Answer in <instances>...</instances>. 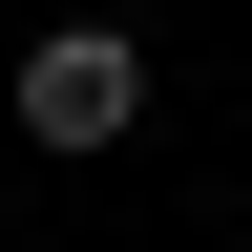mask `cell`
<instances>
[{
	"instance_id": "cell-1",
	"label": "cell",
	"mask_w": 252,
	"mask_h": 252,
	"mask_svg": "<svg viewBox=\"0 0 252 252\" xmlns=\"http://www.w3.org/2000/svg\"><path fill=\"white\" fill-rule=\"evenodd\" d=\"M147 126V42L126 21H42L21 42V147H126Z\"/></svg>"
}]
</instances>
